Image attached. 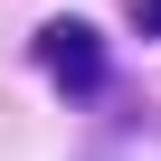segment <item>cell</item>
<instances>
[{
	"label": "cell",
	"mask_w": 161,
	"mask_h": 161,
	"mask_svg": "<svg viewBox=\"0 0 161 161\" xmlns=\"http://www.w3.org/2000/svg\"><path fill=\"white\" fill-rule=\"evenodd\" d=\"M133 29H142V38H161V0H142V10H133Z\"/></svg>",
	"instance_id": "obj_2"
},
{
	"label": "cell",
	"mask_w": 161,
	"mask_h": 161,
	"mask_svg": "<svg viewBox=\"0 0 161 161\" xmlns=\"http://www.w3.org/2000/svg\"><path fill=\"white\" fill-rule=\"evenodd\" d=\"M38 66L57 76L66 95H95V86H104V38H95L86 19H47V29H38Z\"/></svg>",
	"instance_id": "obj_1"
}]
</instances>
